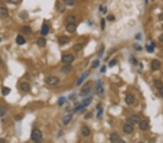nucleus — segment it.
Listing matches in <instances>:
<instances>
[{
    "mask_svg": "<svg viewBox=\"0 0 163 143\" xmlns=\"http://www.w3.org/2000/svg\"><path fill=\"white\" fill-rule=\"evenodd\" d=\"M42 133L38 128H34L31 132V139L36 143H40L42 141Z\"/></svg>",
    "mask_w": 163,
    "mask_h": 143,
    "instance_id": "nucleus-1",
    "label": "nucleus"
},
{
    "mask_svg": "<svg viewBox=\"0 0 163 143\" xmlns=\"http://www.w3.org/2000/svg\"><path fill=\"white\" fill-rule=\"evenodd\" d=\"M45 82L49 85H55L59 82V78L55 76H49L45 80Z\"/></svg>",
    "mask_w": 163,
    "mask_h": 143,
    "instance_id": "nucleus-2",
    "label": "nucleus"
},
{
    "mask_svg": "<svg viewBox=\"0 0 163 143\" xmlns=\"http://www.w3.org/2000/svg\"><path fill=\"white\" fill-rule=\"evenodd\" d=\"M74 56L72 54H65L62 57V62L64 64H70L74 61Z\"/></svg>",
    "mask_w": 163,
    "mask_h": 143,
    "instance_id": "nucleus-3",
    "label": "nucleus"
},
{
    "mask_svg": "<svg viewBox=\"0 0 163 143\" xmlns=\"http://www.w3.org/2000/svg\"><path fill=\"white\" fill-rule=\"evenodd\" d=\"M139 120H140V119L137 115H133L128 119L127 124H128L131 126H133L135 124H137L139 122Z\"/></svg>",
    "mask_w": 163,
    "mask_h": 143,
    "instance_id": "nucleus-4",
    "label": "nucleus"
},
{
    "mask_svg": "<svg viewBox=\"0 0 163 143\" xmlns=\"http://www.w3.org/2000/svg\"><path fill=\"white\" fill-rule=\"evenodd\" d=\"M109 140L112 143H118L121 140V138H120V136L117 133H112L110 134Z\"/></svg>",
    "mask_w": 163,
    "mask_h": 143,
    "instance_id": "nucleus-5",
    "label": "nucleus"
},
{
    "mask_svg": "<svg viewBox=\"0 0 163 143\" xmlns=\"http://www.w3.org/2000/svg\"><path fill=\"white\" fill-rule=\"evenodd\" d=\"M161 67V63L159 61L157 60V59H154L152 62H151V69L153 71H157Z\"/></svg>",
    "mask_w": 163,
    "mask_h": 143,
    "instance_id": "nucleus-6",
    "label": "nucleus"
},
{
    "mask_svg": "<svg viewBox=\"0 0 163 143\" xmlns=\"http://www.w3.org/2000/svg\"><path fill=\"white\" fill-rule=\"evenodd\" d=\"M90 90H91L90 86L86 85L84 86L82 90H80V96H86V95H87L90 92Z\"/></svg>",
    "mask_w": 163,
    "mask_h": 143,
    "instance_id": "nucleus-7",
    "label": "nucleus"
},
{
    "mask_svg": "<svg viewBox=\"0 0 163 143\" xmlns=\"http://www.w3.org/2000/svg\"><path fill=\"white\" fill-rule=\"evenodd\" d=\"M77 28V25H75V23H69L66 25V30L70 33H72L75 31Z\"/></svg>",
    "mask_w": 163,
    "mask_h": 143,
    "instance_id": "nucleus-8",
    "label": "nucleus"
},
{
    "mask_svg": "<svg viewBox=\"0 0 163 143\" xmlns=\"http://www.w3.org/2000/svg\"><path fill=\"white\" fill-rule=\"evenodd\" d=\"M9 16V12L7 9L5 7H0V18L5 19Z\"/></svg>",
    "mask_w": 163,
    "mask_h": 143,
    "instance_id": "nucleus-9",
    "label": "nucleus"
},
{
    "mask_svg": "<svg viewBox=\"0 0 163 143\" xmlns=\"http://www.w3.org/2000/svg\"><path fill=\"white\" fill-rule=\"evenodd\" d=\"M80 132H81V134H82L84 137H88L91 134V130H90V129L88 126H83L82 128H81Z\"/></svg>",
    "mask_w": 163,
    "mask_h": 143,
    "instance_id": "nucleus-10",
    "label": "nucleus"
},
{
    "mask_svg": "<svg viewBox=\"0 0 163 143\" xmlns=\"http://www.w3.org/2000/svg\"><path fill=\"white\" fill-rule=\"evenodd\" d=\"M123 132L126 133V134H131L133 132V126L128 124H126L124 126H123Z\"/></svg>",
    "mask_w": 163,
    "mask_h": 143,
    "instance_id": "nucleus-11",
    "label": "nucleus"
},
{
    "mask_svg": "<svg viewBox=\"0 0 163 143\" xmlns=\"http://www.w3.org/2000/svg\"><path fill=\"white\" fill-rule=\"evenodd\" d=\"M49 27L47 23H44L42 28V30H41V33L42 35H47L49 33Z\"/></svg>",
    "mask_w": 163,
    "mask_h": 143,
    "instance_id": "nucleus-12",
    "label": "nucleus"
},
{
    "mask_svg": "<svg viewBox=\"0 0 163 143\" xmlns=\"http://www.w3.org/2000/svg\"><path fill=\"white\" fill-rule=\"evenodd\" d=\"M89 72H85L82 75H81V77L79 78V80H78V82H77V83H76V85H81V83H82L84 80H85V79L89 76Z\"/></svg>",
    "mask_w": 163,
    "mask_h": 143,
    "instance_id": "nucleus-13",
    "label": "nucleus"
},
{
    "mask_svg": "<svg viewBox=\"0 0 163 143\" xmlns=\"http://www.w3.org/2000/svg\"><path fill=\"white\" fill-rule=\"evenodd\" d=\"M72 67L70 64H66V65H64L61 68V72L67 74V73L70 72L72 70Z\"/></svg>",
    "mask_w": 163,
    "mask_h": 143,
    "instance_id": "nucleus-14",
    "label": "nucleus"
},
{
    "mask_svg": "<svg viewBox=\"0 0 163 143\" xmlns=\"http://www.w3.org/2000/svg\"><path fill=\"white\" fill-rule=\"evenodd\" d=\"M139 128L140 129L143 130V131H145V130H147L148 128H149V124L147 121H141L139 122Z\"/></svg>",
    "mask_w": 163,
    "mask_h": 143,
    "instance_id": "nucleus-15",
    "label": "nucleus"
},
{
    "mask_svg": "<svg viewBox=\"0 0 163 143\" xmlns=\"http://www.w3.org/2000/svg\"><path fill=\"white\" fill-rule=\"evenodd\" d=\"M153 84H154V86L159 90H161L163 88V83L159 80H154L153 81Z\"/></svg>",
    "mask_w": 163,
    "mask_h": 143,
    "instance_id": "nucleus-16",
    "label": "nucleus"
},
{
    "mask_svg": "<svg viewBox=\"0 0 163 143\" xmlns=\"http://www.w3.org/2000/svg\"><path fill=\"white\" fill-rule=\"evenodd\" d=\"M16 43L18 45H23L25 43V39L21 35H18L16 38Z\"/></svg>",
    "mask_w": 163,
    "mask_h": 143,
    "instance_id": "nucleus-17",
    "label": "nucleus"
},
{
    "mask_svg": "<svg viewBox=\"0 0 163 143\" xmlns=\"http://www.w3.org/2000/svg\"><path fill=\"white\" fill-rule=\"evenodd\" d=\"M72 116L71 114H67V115L63 117V119H62V123H63V124L67 125L72 120Z\"/></svg>",
    "mask_w": 163,
    "mask_h": 143,
    "instance_id": "nucleus-18",
    "label": "nucleus"
},
{
    "mask_svg": "<svg viewBox=\"0 0 163 143\" xmlns=\"http://www.w3.org/2000/svg\"><path fill=\"white\" fill-rule=\"evenodd\" d=\"M36 43L39 47H44L47 44V40L44 38H40L38 39Z\"/></svg>",
    "mask_w": 163,
    "mask_h": 143,
    "instance_id": "nucleus-19",
    "label": "nucleus"
},
{
    "mask_svg": "<svg viewBox=\"0 0 163 143\" xmlns=\"http://www.w3.org/2000/svg\"><path fill=\"white\" fill-rule=\"evenodd\" d=\"M134 102V98L131 95H128L126 97V103L128 105H132Z\"/></svg>",
    "mask_w": 163,
    "mask_h": 143,
    "instance_id": "nucleus-20",
    "label": "nucleus"
},
{
    "mask_svg": "<svg viewBox=\"0 0 163 143\" xmlns=\"http://www.w3.org/2000/svg\"><path fill=\"white\" fill-rule=\"evenodd\" d=\"M69 40H69V38L67 37V36H61L59 38V43L61 45H65V44H67L69 42Z\"/></svg>",
    "mask_w": 163,
    "mask_h": 143,
    "instance_id": "nucleus-21",
    "label": "nucleus"
},
{
    "mask_svg": "<svg viewBox=\"0 0 163 143\" xmlns=\"http://www.w3.org/2000/svg\"><path fill=\"white\" fill-rule=\"evenodd\" d=\"M21 31L25 34V35H29L31 33L32 30L30 26H24L21 28Z\"/></svg>",
    "mask_w": 163,
    "mask_h": 143,
    "instance_id": "nucleus-22",
    "label": "nucleus"
},
{
    "mask_svg": "<svg viewBox=\"0 0 163 143\" xmlns=\"http://www.w3.org/2000/svg\"><path fill=\"white\" fill-rule=\"evenodd\" d=\"M91 101H92V98H91V97H89V98H85V99L83 101V102H82V106H83L84 108H85V107H87V106H89L91 104Z\"/></svg>",
    "mask_w": 163,
    "mask_h": 143,
    "instance_id": "nucleus-23",
    "label": "nucleus"
},
{
    "mask_svg": "<svg viewBox=\"0 0 163 143\" xmlns=\"http://www.w3.org/2000/svg\"><path fill=\"white\" fill-rule=\"evenodd\" d=\"M20 88L24 92H28L30 90V85L27 82H23L20 84Z\"/></svg>",
    "mask_w": 163,
    "mask_h": 143,
    "instance_id": "nucleus-24",
    "label": "nucleus"
},
{
    "mask_svg": "<svg viewBox=\"0 0 163 143\" xmlns=\"http://www.w3.org/2000/svg\"><path fill=\"white\" fill-rule=\"evenodd\" d=\"M146 50L149 51V52H150V53H151V52H153L154 51V43H151L149 45H146Z\"/></svg>",
    "mask_w": 163,
    "mask_h": 143,
    "instance_id": "nucleus-25",
    "label": "nucleus"
},
{
    "mask_svg": "<svg viewBox=\"0 0 163 143\" xmlns=\"http://www.w3.org/2000/svg\"><path fill=\"white\" fill-rule=\"evenodd\" d=\"M75 18L73 15H69L66 17V22L67 23V24L69 23H74Z\"/></svg>",
    "mask_w": 163,
    "mask_h": 143,
    "instance_id": "nucleus-26",
    "label": "nucleus"
},
{
    "mask_svg": "<svg viewBox=\"0 0 163 143\" xmlns=\"http://www.w3.org/2000/svg\"><path fill=\"white\" fill-rule=\"evenodd\" d=\"M10 92H11V90L9 87H3V89L2 90V92L3 95H8L10 93Z\"/></svg>",
    "mask_w": 163,
    "mask_h": 143,
    "instance_id": "nucleus-27",
    "label": "nucleus"
},
{
    "mask_svg": "<svg viewBox=\"0 0 163 143\" xmlns=\"http://www.w3.org/2000/svg\"><path fill=\"white\" fill-rule=\"evenodd\" d=\"M81 49H82V45L80 44V43H77L75 45H74L73 46V50L76 52L78 51H80Z\"/></svg>",
    "mask_w": 163,
    "mask_h": 143,
    "instance_id": "nucleus-28",
    "label": "nucleus"
},
{
    "mask_svg": "<svg viewBox=\"0 0 163 143\" xmlns=\"http://www.w3.org/2000/svg\"><path fill=\"white\" fill-rule=\"evenodd\" d=\"M97 92L98 95H102L104 92V88L101 85H99L97 88Z\"/></svg>",
    "mask_w": 163,
    "mask_h": 143,
    "instance_id": "nucleus-29",
    "label": "nucleus"
},
{
    "mask_svg": "<svg viewBox=\"0 0 163 143\" xmlns=\"http://www.w3.org/2000/svg\"><path fill=\"white\" fill-rule=\"evenodd\" d=\"M6 112H7V109H6L5 107H4V106H1V107H0V116H5V114H6Z\"/></svg>",
    "mask_w": 163,
    "mask_h": 143,
    "instance_id": "nucleus-30",
    "label": "nucleus"
},
{
    "mask_svg": "<svg viewBox=\"0 0 163 143\" xmlns=\"http://www.w3.org/2000/svg\"><path fill=\"white\" fill-rule=\"evenodd\" d=\"M99 64H100L99 60H94V61L92 62V65H91V67H92V68H97V67H99Z\"/></svg>",
    "mask_w": 163,
    "mask_h": 143,
    "instance_id": "nucleus-31",
    "label": "nucleus"
},
{
    "mask_svg": "<svg viewBox=\"0 0 163 143\" xmlns=\"http://www.w3.org/2000/svg\"><path fill=\"white\" fill-rule=\"evenodd\" d=\"M65 4H66L67 5L69 6H72L74 5V1L73 0H64Z\"/></svg>",
    "mask_w": 163,
    "mask_h": 143,
    "instance_id": "nucleus-32",
    "label": "nucleus"
},
{
    "mask_svg": "<svg viewBox=\"0 0 163 143\" xmlns=\"http://www.w3.org/2000/svg\"><path fill=\"white\" fill-rule=\"evenodd\" d=\"M65 98L64 97H61L59 100H58V104L60 106H62L65 103Z\"/></svg>",
    "mask_w": 163,
    "mask_h": 143,
    "instance_id": "nucleus-33",
    "label": "nucleus"
},
{
    "mask_svg": "<svg viewBox=\"0 0 163 143\" xmlns=\"http://www.w3.org/2000/svg\"><path fill=\"white\" fill-rule=\"evenodd\" d=\"M101 26H102V30H104V28H105V20H104V18L101 19Z\"/></svg>",
    "mask_w": 163,
    "mask_h": 143,
    "instance_id": "nucleus-34",
    "label": "nucleus"
},
{
    "mask_svg": "<svg viewBox=\"0 0 163 143\" xmlns=\"http://www.w3.org/2000/svg\"><path fill=\"white\" fill-rule=\"evenodd\" d=\"M116 64H117L116 60H115V59H112V61H110V62H109V66L110 67H114Z\"/></svg>",
    "mask_w": 163,
    "mask_h": 143,
    "instance_id": "nucleus-35",
    "label": "nucleus"
},
{
    "mask_svg": "<svg viewBox=\"0 0 163 143\" xmlns=\"http://www.w3.org/2000/svg\"><path fill=\"white\" fill-rule=\"evenodd\" d=\"M102 114H103V109H99V111H98V113H97V118H101L102 116Z\"/></svg>",
    "mask_w": 163,
    "mask_h": 143,
    "instance_id": "nucleus-36",
    "label": "nucleus"
},
{
    "mask_svg": "<svg viewBox=\"0 0 163 143\" xmlns=\"http://www.w3.org/2000/svg\"><path fill=\"white\" fill-rule=\"evenodd\" d=\"M84 109V107L82 106V104H80V105H79L78 106H77V107L75 109V112H77V111H81V110Z\"/></svg>",
    "mask_w": 163,
    "mask_h": 143,
    "instance_id": "nucleus-37",
    "label": "nucleus"
},
{
    "mask_svg": "<svg viewBox=\"0 0 163 143\" xmlns=\"http://www.w3.org/2000/svg\"><path fill=\"white\" fill-rule=\"evenodd\" d=\"M134 49L137 51H141L142 50V47L139 45V44H134Z\"/></svg>",
    "mask_w": 163,
    "mask_h": 143,
    "instance_id": "nucleus-38",
    "label": "nucleus"
},
{
    "mask_svg": "<svg viewBox=\"0 0 163 143\" xmlns=\"http://www.w3.org/2000/svg\"><path fill=\"white\" fill-rule=\"evenodd\" d=\"M107 18V20L109 21H113V20H115V17L113 15H108Z\"/></svg>",
    "mask_w": 163,
    "mask_h": 143,
    "instance_id": "nucleus-39",
    "label": "nucleus"
},
{
    "mask_svg": "<svg viewBox=\"0 0 163 143\" xmlns=\"http://www.w3.org/2000/svg\"><path fill=\"white\" fill-rule=\"evenodd\" d=\"M22 118H23V117H22L20 115H17V116H15V119L16 120H18V121H20V120L22 119Z\"/></svg>",
    "mask_w": 163,
    "mask_h": 143,
    "instance_id": "nucleus-40",
    "label": "nucleus"
},
{
    "mask_svg": "<svg viewBox=\"0 0 163 143\" xmlns=\"http://www.w3.org/2000/svg\"><path fill=\"white\" fill-rule=\"evenodd\" d=\"M105 71H106V67H105V66H103V67L101 68L100 72H104Z\"/></svg>",
    "mask_w": 163,
    "mask_h": 143,
    "instance_id": "nucleus-41",
    "label": "nucleus"
},
{
    "mask_svg": "<svg viewBox=\"0 0 163 143\" xmlns=\"http://www.w3.org/2000/svg\"><path fill=\"white\" fill-rule=\"evenodd\" d=\"M159 40L160 41L163 42V34H162V35H159Z\"/></svg>",
    "mask_w": 163,
    "mask_h": 143,
    "instance_id": "nucleus-42",
    "label": "nucleus"
},
{
    "mask_svg": "<svg viewBox=\"0 0 163 143\" xmlns=\"http://www.w3.org/2000/svg\"><path fill=\"white\" fill-rule=\"evenodd\" d=\"M0 143H6L5 139H3V138H1V139H0Z\"/></svg>",
    "mask_w": 163,
    "mask_h": 143,
    "instance_id": "nucleus-43",
    "label": "nucleus"
},
{
    "mask_svg": "<svg viewBox=\"0 0 163 143\" xmlns=\"http://www.w3.org/2000/svg\"><path fill=\"white\" fill-rule=\"evenodd\" d=\"M159 20H163V13H162V14H160V15H159Z\"/></svg>",
    "mask_w": 163,
    "mask_h": 143,
    "instance_id": "nucleus-44",
    "label": "nucleus"
},
{
    "mask_svg": "<svg viewBox=\"0 0 163 143\" xmlns=\"http://www.w3.org/2000/svg\"><path fill=\"white\" fill-rule=\"evenodd\" d=\"M160 90V95H162V96L163 97V88L162 89H161V90Z\"/></svg>",
    "mask_w": 163,
    "mask_h": 143,
    "instance_id": "nucleus-45",
    "label": "nucleus"
},
{
    "mask_svg": "<svg viewBox=\"0 0 163 143\" xmlns=\"http://www.w3.org/2000/svg\"><path fill=\"white\" fill-rule=\"evenodd\" d=\"M99 10H102V7H100V9H99ZM106 11H107V9H105V10L104 9V10H103L102 12H103V13L104 14V13H106Z\"/></svg>",
    "mask_w": 163,
    "mask_h": 143,
    "instance_id": "nucleus-46",
    "label": "nucleus"
},
{
    "mask_svg": "<svg viewBox=\"0 0 163 143\" xmlns=\"http://www.w3.org/2000/svg\"><path fill=\"white\" fill-rule=\"evenodd\" d=\"M118 143H126V142H125L124 140H123V139H121V140H120V142H119Z\"/></svg>",
    "mask_w": 163,
    "mask_h": 143,
    "instance_id": "nucleus-47",
    "label": "nucleus"
},
{
    "mask_svg": "<svg viewBox=\"0 0 163 143\" xmlns=\"http://www.w3.org/2000/svg\"><path fill=\"white\" fill-rule=\"evenodd\" d=\"M2 59H1V58H0V65L2 64Z\"/></svg>",
    "mask_w": 163,
    "mask_h": 143,
    "instance_id": "nucleus-48",
    "label": "nucleus"
},
{
    "mask_svg": "<svg viewBox=\"0 0 163 143\" xmlns=\"http://www.w3.org/2000/svg\"><path fill=\"white\" fill-rule=\"evenodd\" d=\"M138 143H144V142H138Z\"/></svg>",
    "mask_w": 163,
    "mask_h": 143,
    "instance_id": "nucleus-49",
    "label": "nucleus"
},
{
    "mask_svg": "<svg viewBox=\"0 0 163 143\" xmlns=\"http://www.w3.org/2000/svg\"><path fill=\"white\" fill-rule=\"evenodd\" d=\"M1 40H2V39H0V41H1Z\"/></svg>",
    "mask_w": 163,
    "mask_h": 143,
    "instance_id": "nucleus-50",
    "label": "nucleus"
},
{
    "mask_svg": "<svg viewBox=\"0 0 163 143\" xmlns=\"http://www.w3.org/2000/svg\"><path fill=\"white\" fill-rule=\"evenodd\" d=\"M162 28H163V25H162Z\"/></svg>",
    "mask_w": 163,
    "mask_h": 143,
    "instance_id": "nucleus-51",
    "label": "nucleus"
}]
</instances>
